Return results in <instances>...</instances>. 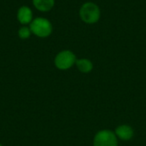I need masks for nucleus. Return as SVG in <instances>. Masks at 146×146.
Here are the masks:
<instances>
[{"label": "nucleus", "mask_w": 146, "mask_h": 146, "mask_svg": "<svg viewBox=\"0 0 146 146\" xmlns=\"http://www.w3.org/2000/svg\"><path fill=\"white\" fill-rule=\"evenodd\" d=\"M101 16V10L98 4L92 2H87L81 5L80 9V17L86 24L97 23Z\"/></svg>", "instance_id": "1"}, {"label": "nucleus", "mask_w": 146, "mask_h": 146, "mask_svg": "<svg viewBox=\"0 0 146 146\" xmlns=\"http://www.w3.org/2000/svg\"><path fill=\"white\" fill-rule=\"evenodd\" d=\"M32 33L38 38H47L53 32L52 23L44 17H36L29 24Z\"/></svg>", "instance_id": "2"}, {"label": "nucleus", "mask_w": 146, "mask_h": 146, "mask_svg": "<svg viewBox=\"0 0 146 146\" xmlns=\"http://www.w3.org/2000/svg\"><path fill=\"white\" fill-rule=\"evenodd\" d=\"M76 56L74 52L68 50L60 51L55 57V65L58 69L66 70L70 68L76 62Z\"/></svg>", "instance_id": "3"}, {"label": "nucleus", "mask_w": 146, "mask_h": 146, "mask_svg": "<svg viewBox=\"0 0 146 146\" xmlns=\"http://www.w3.org/2000/svg\"><path fill=\"white\" fill-rule=\"evenodd\" d=\"M93 146H117V138L115 133L110 130L98 132L94 138Z\"/></svg>", "instance_id": "4"}, {"label": "nucleus", "mask_w": 146, "mask_h": 146, "mask_svg": "<svg viewBox=\"0 0 146 146\" xmlns=\"http://www.w3.org/2000/svg\"><path fill=\"white\" fill-rule=\"evenodd\" d=\"M16 18H17V21L22 26H27L30 24L32 21L33 20V14L32 9L28 6L23 5L18 9Z\"/></svg>", "instance_id": "5"}, {"label": "nucleus", "mask_w": 146, "mask_h": 146, "mask_svg": "<svg viewBox=\"0 0 146 146\" xmlns=\"http://www.w3.org/2000/svg\"><path fill=\"white\" fill-rule=\"evenodd\" d=\"M115 135L121 140H129L133 136V130L127 125H121L115 129Z\"/></svg>", "instance_id": "6"}, {"label": "nucleus", "mask_w": 146, "mask_h": 146, "mask_svg": "<svg viewBox=\"0 0 146 146\" xmlns=\"http://www.w3.org/2000/svg\"><path fill=\"white\" fill-rule=\"evenodd\" d=\"M33 4L38 11L48 12L53 9L55 0H33Z\"/></svg>", "instance_id": "7"}, {"label": "nucleus", "mask_w": 146, "mask_h": 146, "mask_svg": "<svg viewBox=\"0 0 146 146\" xmlns=\"http://www.w3.org/2000/svg\"><path fill=\"white\" fill-rule=\"evenodd\" d=\"M78 69L81 72V73H89L92 70L93 68V64L92 62L86 58H81V59H78L76 60L75 62Z\"/></svg>", "instance_id": "8"}, {"label": "nucleus", "mask_w": 146, "mask_h": 146, "mask_svg": "<svg viewBox=\"0 0 146 146\" xmlns=\"http://www.w3.org/2000/svg\"><path fill=\"white\" fill-rule=\"evenodd\" d=\"M33 33H32V31H31L30 27H27V26H22L18 30V36L21 39H27V38H30V36Z\"/></svg>", "instance_id": "9"}, {"label": "nucleus", "mask_w": 146, "mask_h": 146, "mask_svg": "<svg viewBox=\"0 0 146 146\" xmlns=\"http://www.w3.org/2000/svg\"><path fill=\"white\" fill-rule=\"evenodd\" d=\"M0 146H2V145H0Z\"/></svg>", "instance_id": "10"}]
</instances>
